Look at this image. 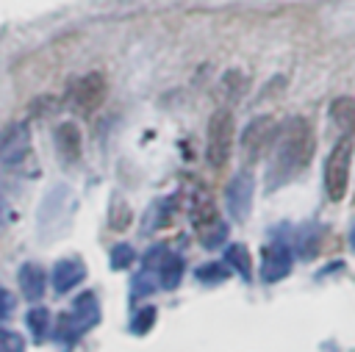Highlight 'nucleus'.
<instances>
[{
	"label": "nucleus",
	"mask_w": 355,
	"mask_h": 352,
	"mask_svg": "<svg viewBox=\"0 0 355 352\" xmlns=\"http://www.w3.org/2000/svg\"><path fill=\"white\" fill-rule=\"evenodd\" d=\"M105 94H108L105 78H103L100 72H89V75H83V78L75 83V89H72V105H75V111H80V114L89 116V114H94V111L103 105Z\"/></svg>",
	"instance_id": "423d86ee"
},
{
	"label": "nucleus",
	"mask_w": 355,
	"mask_h": 352,
	"mask_svg": "<svg viewBox=\"0 0 355 352\" xmlns=\"http://www.w3.org/2000/svg\"><path fill=\"white\" fill-rule=\"evenodd\" d=\"M86 277V266L80 258H64L53 266V288L55 294H67Z\"/></svg>",
	"instance_id": "9b49d317"
},
{
	"label": "nucleus",
	"mask_w": 355,
	"mask_h": 352,
	"mask_svg": "<svg viewBox=\"0 0 355 352\" xmlns=\"http://www.w3.org/2000/svg\"><path fill=\"white\" fill-rule=\"evenodd\" d=\"M349 169H352V139L344 136L341 141H336V147L330 150L327 161H324V194L333 202H341L349 186Z\"/></svg>",
	"instance_id": "7ed1b4c3"
},
{
	"label": "nucleus",
	"mask_w": 355,
	"mask_h": 352,
	"mask_svg": "<svg viewBox=\"0 0 355 352\" xmlns=\"http://www.w3.org/2000/svg\"><path fill=\"white\" fill-rule=\"evenodd\" d=\"M55 147L67 161L80 158V127L75 122H61L55 127Z\"/></svg>",
	"instance_id": "ddd939ff"
},
{
	"label": "nucleus",
	"mask_w": 355,
	"mask_h": 352,
	"mask_svg": "<svg viewBox=\"0 0 355 352\" xmlns=\"http://www.w3.org/2000/svg\"><path fill=\"white\" fill-rule=\"evenodd\" d=\"M227 263H233V269H236L244 280L252 277V258H250V252H247V247H244L241 241H233V244L227 247Z\"/></svg>",
	"instance_id": "f3484780"
},
{
	"label": "nucleus",
	"mask_w": 355,
	"mask_h": 352,
	"mask_svg": "<svg viewBox=\"0 0 355 352\" xmlns=\"http://www.w3.org/2000/svg\"><path fill=\"white\" fill-rule=\"evenodd\" d=\"M153 322H155V308H141L136 316H133V322H130V330L136 333V335H144L150 327H153Z\"/></svg>",
	"instance_id": "5701e85b"
},
{
	"label": "nucleus",
	"mask_w": 355,
	"mask_h": 352,
	"mask_svg": "<svg viewBox=\"0 0 355 352\" xmlns=\"http://www.w3.org/2000/svg\"><path fill=\"white\" fill-rule=\"evenodd\" d=\"M0 352H25V338L17 330L0 327Z\"/></svg>",
	"instance_id": "aec40b11"
},
{
	"label": "nucleus",
	"mask_w": 355,
	"mask_h": 352,
	"mask_svg": "<svg viewBox=\"0 0 355 352\" xmlns=\"http://www.w3.org/2000/svg\"><path fill=\"white\" fill-rule=\"evenodd\" d=\"M31 150V136H28V125H11L6 127V133L0 136V158L6 164H17L28 155Z\"/></svg>",
	"instance_id": "9d476101"
},
{
	"label": "nucleus",
	"mask_w": 355,
	"mask_h": 352,
	"mask_svg": "<svg viewBox=\"0 0 355 352\" xmlns=\"http://www.w3.org/2000/svg\"><path fill=\"white\" fill-rule=\"evenodd\" d=\"M19 288H22V297L31 299V302H39L44 297V288H47V280H44V269L39 263H25L19 269Z\"/></svg>",
	"instance_id": "f8f14e48"
},
{
	"label": "nucleus",
	"mask_w": 355,
	"mask_h": 352,
	"mask_svg": "<svg viewBox=\"0 0 355 352\" xmlns=\"http://www.w3.org/2000/svg\"><path fill=\"white\" fill-rule=\"evenodd\" d=\"M275 133H277V122L275 116H255L244 133H241V150H244V158L247 161H258L266 155V150L272 147L275 141Z\"/></svg>",
	"instance_id": "20e7f679"
},
{
	"label": "nucleus",
	"mask_w": 355,
	"mask_h": 352,
	"mask_svg": "<svg viewBox=\"0 0 355 352\" xmlns=\"http://www.w3.org/2000/svg\"><path fill=\"white\" fill-rule=\"evenodd\" d=\"M72 205H75V197L67 186H55L44 202H42V211H39V230L44 233L47 225H55V222H67L69 213H72Z\"/></svg>",
	"instance_id": "6e6552de"
},
{
	"label": "nucleus",
	"mask_w": 355,
	"mask_h": 352,
	"mask_svg": "<svg viewBox=\"0 0 355 352\" xmlns=\"http://www.w3.org/2000/svg\"><path fill=\"white\" fill-rule=\"evenodd\" d=\"M244 89H247V78L241 69H227L219 80V94L225 100H239L244 94Z\"/></svg>",
	"instance_id": "dca6fc26"
},
{
	"label": "nucleus",
	"mask_w": 355,
	"mask_h": 352,
	"mask_svg": "<svg viewBox=\"0 0 355 352\" xmlns=\"http://www.w3.org/2000/svg\"><path fill=\"white\" fill-rule=\"evenodd\" d=\"M200 233V238H202V247H219V244H225V238H227V227H225V222L222 219H216L214 225H208V227H202V230H197Z\"/></svg>",
	"instance_id": "6ab92c4d"
},
{
	"label": "nucleus",
	"mask_w": 355,
	"mask_h": 352,
	"mask_svg": "<svg viewBox=\"0 0 355 352\" xmlns=\"http://www.w3.org/2000/svg\"><path fill=\"white\" fill-rule=\"evenodd\" d=\"M272 164H269V188L294 180L300 172L308 169L316 152V136L305 116H288L277 125L272 141Z\"/></svg>",
	"instance_id": "f257e3e1"
},
{
	"label": "nucleus",
	"mask_w": 355,
	"mask_h": 352,
	"mask_svg": "<svg viewBox=\"0 0 355 352\" xmlns=\"http://www.w3.org/2000/svg\"><path fill=\"white\" fill-rule=\"evenodd\" d=\"M97 322H100V305H97V297H94L92 291H86V294H80V297L72 302L69 316L61 319V333H69V335L75 338V335H80L83 330L94 327Z\"/></svg>",
	"instance_id": "39448f33"
},
{
	"label": "nucleus",
	"mask_w": 355,
	"mask_h": 352,
	"mask_svg": "<svg viewBox=\"0 0 355 352\" xmlns=\"http://www.w3.org/2000/svg\"><path fill=\"white\" fill-rule=\"evenodd\" d=\"M11 310H14V297H11L6 288H0V322H3Z\"/></svg>",
	"instance_id": "b1692460"
},
{
	"label": "nucleus",
	"mask_w": 355,
	"mask_h": 352,
	"mask_svg": "<svg viewBox=\"0 0 355 352\" xmlns=\"http://www.w3.org/2000/svg\"><path fill=\"white\" fill-rule=\"evenodd\" d=\"M25 322H28V330L33 333V338H36V341H42V338H44V333H47V324H50V310H47V308H42V305H36V308H31V310H28Z\"/></svg>",
	"instance_id": "a211bd4d"
},
{
	"label": "nucleus",
	"mask_w": 355,
	"mask_h": 352,
	"mask_svg": "<svg viewBox=\"0 0 355 352\" xmlns=\"http://www.w3.org/2000/svg\"><path fill=\"white\" fill-rule=\"evenodd\" d=\"M252 188H255V180L250 172H239L227 188H225V200H227V211L233 216V222H244L250 216V208H252Z\"/></svg>",
	"instance_id": "0eeeda50"
},
{
	"label": "nucleus",
	"mask_w": 355,
	"mask_h": 352,
	"mask_svg": "<svg viewBox=\"0 0 355 352\" xmlns=\"http://www.w3.org/2000/svg\"><path fill=\"white\" fill-rule=\"evenodd\" d=\"M155 269H158V280H161V285H164L166 291L178 288V283H180V277H183V261H180L175 252L166 249Z\"/></svg>",
	"instance_id": "2eb2a0df"
},
{
	"label": "nucleus",
	"mask_w": 355,
	"mask_h": 352,
	"mask_svg": "<svg viewBox=\"0 0 355 352\" xmlns=\"http://www.w3.org/2000/svg\"><path fill=\"white\" fill-rule=\"evenodd\" d=\"M230 272L225 269V263H202L200 269H197V277L202 280V283H219V280H225Z\"/></svg>",
	"instance_id": "4be33fe9"
},
{
	"label": "nucleus",
	"mask_w": 355,
	"mask_h": 352,
	"mask_svg": "<svg viewBox=\"0 0 355 352\" xmlns=\"http://www.w3.org/2000/svg\"><path fill=\"white\" fill-rule=\"evenodd\" d=\"M233 133H236V119L233 111L216 108L208 119V133H205V158L214 169H222L230 161L233 152Z\"/></svg>",
	"instance_id": "f03ea898"
},
{
	"label": "nucleus",
	"mask_w": 355,
	"mask_h": 352,
	"mask_svg": "<svg viewBox=\"0 0 355 352\" xmlns=\"http://www.w3.org/2000/svg\"><path fill=\"white\" fill-rule=\"evenodd\" d=\"M136 261V252L130 244H116L111 249V269H128Z\"/></svg>",
	"instance_id": "412c9836"
},
{
	"label": "nucleus",
	"mask_w": 355,
	"mask_h": 352,
	"mask_svg": "<svg viewBox=\"0 0 355 352\" xmlns=\"http://www.w3.org/2000/svg\"><path fill=\"white\" fill-rule=\"evenodd\" d=\"M352 247H355V230H352Z\"/></svg>",
	"instance_id": "393cba45"
},
{
	"label": "nucleus",
	"mask_w": 355,
	"mask_h": 352,
	"mask_svg": "<svg viewBox=\"0 0 355 352\" xmlns=\"http://www.w3.org/2000/svg\"><path fill=\"white\" fill-rule=\"evenodd\" d=\"M330 119L344 136L355 133V97H336L330 103Z\"/></svg>",
	"instance_id": "4468645a"
},
{
	"label": "nucleus",
	"mask_w": 355,
	"mask_h": 352,
	"mask_svg": "<svg viewBox=\"0 0 355 352\" xmlns=\"http://www.w3.org/2000/svg\"><path fill=\"white\" fill-rule=\"evenodd\" d=\"M291 272V252L286 244H269L261 252V277L266 283H277Z\"/></svg>",
	"instance_id": "1a4fd4ad"
}]
</instances>
